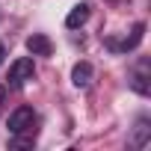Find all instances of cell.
Segmentation results:
<instances>
[{"label": "cell", "instance_id": "10", "mask_svg": "<svg viewBox=\"0 0 151 151\" xmlns=\"http://www.w3.org/2000/svg\"><path fill=\"white\" fill-rule=\"evenodd\" d=\"M3 98H6V89H3V86H0V104H3Z\"/></svg>", "mask_w": 151, "mask_h": 151}, {"label": "cell", "instance_id": "7", "mask_svg": "<svg viewBox=\"0 0 151 151\" xmlns=\"http://www.w3.org/2000/svg\"><path fill=\"white\" fill-rule=\"evenodd\" d=\"M151 139V122L148 119H139L136 127H133V136H130V148H145Z\"/></svg>", "mask_w": 151, "mask_h": 151}, {"label": "cell", "instance_id": "5", "mask_svg": "<svg viewBox=\"0 0 151 151\" xmlns=\"http://www.w3.org/2000/svg\"><path fill=\"white\" fill-rule=\"evenodd\" d=\"M27 50H30L33 56H50L53 45H50V39H47L45 33H33V36L27 39Z\"/></svg>", "mask_w": 151, "mask_h": 151}, {"label": "cell", "instance_id": "3", "mask_svg": "<svg viewBox=\"0 0 151 151\" xmlns=\"http://www.w3.org/2000/svg\"><path fill=\"white\" fill-rule=\"evenodd\" d=\"M33 74H36V65H33L30 56L15 59V62L9 65V86H12V89H21L27 80H33Z\"/></svg>", "mask_w": 151, "mask_h": 151}, {"label": "cell", "instance_id": "2", "mask_svg": "<svg viewBox=\"0 0 151 151\" xmlns=\"http://www.w3.org/2000/svg\"><path fill=\"white\" fill-rule=\"evenodd\" d=\"M33 124H36V113H33V107H18V110L9 116V133H12V136L33 133Z\"/></svg>", "mask_w": 151, "mask_h": 151}, {"label": "cell", "instance_id": "9", "mask_svg": "<svg viewBox=\"0 0 151 151\" xmlns=\"http://www.w3.org/2000/svg\"><path fill=\"white\" fill-rule=\"evenodd\" d=\"M3 59H6V47H3V42H0V65H3Z\"/></svg>", "mask_w": 151, "mask_h": 151}, {"label": "cell", "instance_id": "4", "mask_svg": "<svg viewBox=\"0 0 151 151\" xmlns=\"http://www.w3.org/2000/svg\"><path fill=\"white\" fill-rule=\"evenodd\" d=\"M92 74H95L92 65L83 59V62H77V65L71 68V83L77 86V89H89V86H92Z\"/></svg>", "mask_w": 151, "mask_h": 151}, {"label": "cell", "instance_id": "1", "mask_svg": "<svg viewBox=\"0 0 151 151\" xmlns=\"http://www.w3.org/2000/svg\"><path fill=\"white\" fill-rule=\"evenodd\" d=\"M127 83H130V89H133L136 95H148V92H151V65H148L145 56L133 62V68H130V74H127Z\"/></svg>", "mask_w": 151, "mask_h": 151}, {"label": "cell", "instance_id": "6", "mask_svg": "<svg viewBox=\"0 0 151 151\" xmlns=\"http://www.w3.org/2000/svg\"><path fill=\"white\" fill-rule=\"evenodd\" d=\"M142 33H145V24H133L130 36H124V42H107L113 50H133L139 42H142Z\"/></svg>", "mask_w": 151, "mask_h": 151}, {"label": "cell", "instance_id": "8", "mask_svg": "<svg viewBox=\"0 0 151 151\" xmlns=\"http://www.w3.org/2000/svg\"><path fill=\"white\" fill-rule=\"evenodd\" d=\"M86 18H89V3H77V6L68 12L65 27H68V30H77V27H83V24H86Z\"/></svg>", "mask_w": 151, "mask_h": 151}]
</instances>
